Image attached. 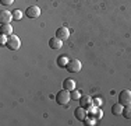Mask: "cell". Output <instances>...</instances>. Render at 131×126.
Returning a JSON list of instances; mask_svg holds the SVG:
<instances>
[{
  "instance_id": "8fae6325",
  "label": "cell",
  "mask_w": 131,
  "mask_h": 126,
  "mask_svg": "<svg viewBox=\"0 0 131 126\" xmlns=\"http://www.w3.org/2000/svg\"><path fill=\"white\" fill-rule=\"evenodd\" d=\"M0 34H3V35H13V27H11L10 24H2V27H0Z\"/></svg>"
},
{
  "instance_id": "9c48e42d",
  "label": "cell",
  "mask_w": 131,
  "mask_h": 126,
  "mask_svg": "<svg viewBox=\"0 0 131 126\" xmlns=\"http://www.w3.org/2000/svg\"><path fill=\"white\" fill-rule=\"evenodd\" d=\"M13 18V14L8 11H2L0 13V23L2 24H10V20Z\"/></svg>"
},
{
  "instance_id": "6da1fadb",
  "label": "cell",
  "mask_w": 131,
  "mask_h": 126,
  "mask_svg": "<svg viewBox=\"0 0 131 126\" xmlns=\"http://www.w3.org/2000/svg\"><path fill=\"white\" fill-rule=\"evenodd\" d=\"M71 98V94H70V91H67V90H60L57 94H56V97H54V100H56V102L59 104V105H66V104L70 101Z\"/></svg>"
},
{
  "instance_id": "ba28073f",
  "label": "cell",
  "mask_w": 131,
  "mask_h": 126,
  "mask_svg": "<svg viewBox=\"0 0 131 126\" xmlns=\"http://www.w3.org/2000/svg\"><path fill=\"white\" fill-rule=\"evenodd\" d=\"M80 105L82 106V108L88 109V108H91V106L93 105V102H92V100L89 98L88 95H84V97H81V98H80Z\"/></svg>"
},
{
  "instance_id": "7c38bea8",
  "label": "cell",
  "mask_w": 131,
  "mask_h": 126,
  "mask_svg": "<svg viewBox=\"0 0 131 126\" xmlns=\"http://www.w3.org/2000/svg\"><path fill=\"white\" fill-rule=\"evenodd\" d=\"M63 88L67 91H73L74 88H75V81H74L73 78H66L64 83H63Z\"/></svg>"
},
{
  "instance_id": "e0dca14e",
  "label": "cell",
  "mask_w": 131,
  "mask_h": 126,
  "mask_svg": "<svg viewBox=\"0 0 131 126\" xmlns=\"http://www.w3.org/2000/svg\"><path fill=\"white\" fill-rule=\"evenodd\" d=\"M71 98H73V100H80L81 95H80L78 93H77L75 90H73V91H71Z\"/></svg>"
},
{
  "instance_id": "7a4b0ae2",
  "label": "cell",
  "mask_w": 131,
  "mask_h": 126,
  "mask_svg": "<svg viewBox=\"0 0 131 126\" xmlns=\"http://www.w3.org/2000/svg\"><path fill=\"white\" fill-rule=\"evenodd\" d=\"M20 45H21V41L17 35H8L7 37V42H6V46L11 50H17L20 49Z\"/></svg>"
},
{
  "instance_id": "3957f363",
  "label": "cell",
  "mask_w": 131,
  "mask_h": 126,
  "mask_svg": "<svg viewBox=\"0 0 131 126\" xmlns=\"http://www.w3.org/2000/svg\"><path fill=\"white\" fill-rule=\"evenodd\" d=\"M66 70L70 71V73H77L81 70V62L78 59H70L66 65Z\"/></svg>"
},
{
  "instance_id": "2e32d148",
  "label": "cell",
  "mask_w": 131,
  "mask_h": 126,
  "mask_svg": "<svg viewBox=\"0 0 131 126\" xmlns=\"http://www.w3.org/2000/svg\"><path fill=\"white\" fill-rule=\"evenodd\" d=\"M11 14H13V18H14V20H21V17H23V13H21L20 10H14Z\"/></svg>"
},
{
  "instance_id": "ffe728a7",
  "label": "cell",
  "mask_w": 131,
  "mask_h": 126,
  "mask_svg": "<svg viewBox=\"0 0 131 126\" xmlns=\"http://www.w3.org/2000/svg\"><path fill=\"white\" fill-rule=\"evenodd\" d=\"M93 105H101V100L95 98V100H93Z\"/></svg>"
},
{
  "instance_id": "5bb4252c",
  "label": "cell",
  "mask_w": 131,
  "mask_h": 126,
  "mask_svg": "<svg viewBox=\"0 0 131 126\" xmlns=\"http://www.w3.org/2000/svg\"><path fill=\"white\" fill-rule=\"evenodd\" d=\"M121 115H123L126 119H131V105H126V106H124Z\"/></svg>"
},
{
  "instance_id": "9a60e30c",
  "label": "cell",
  "mask_w": 131,
  "mask_h": 126,
  "mask_svg": "<svg viewBox=\"0 0 131 126\" xmlns=\"http://www.w3.org/2000/svg\"><path fill=\"white\" fill-rule=\"evenodd\" d=\"M67 59L64 58V56H60V58L57 59V65L60 66V67H66V65H67Z\"/></svg>"
},
{
  "instance_id": "52a82bcc",
  "label": "cell",
  "mask_w": 131,
  "mask_h": 126,
  "mask_svg": "<svg viewBox=\"0 0 131 126\" xmlns=\"http://www.w3.org/2000/svg\"><path fill=\"white\" fill-rule=\"evenodd\" d=\"M74 116H75V119H78V121H85V118L88 116V112H86L85 108L80 106V108L75 109V112H74Z\"/></svg>"
},
{
  "instance_id": "d6986e66",
  "label": "cell",
  "mask_w": 131,
  "mask_h": 126,
  "mask_svg": "<svg viewBox=\"0 0 131 126\" xmlns=\"http://www.w3.org/2000/svg\"><path fill=\"white\" fill-rule=\"evenodd\" d=\"M13 2L14 0H2V4L3 6H10V4H13Z\"/></svg>"
},
{
  "instance_id": "5b68a950",
  "label": "cell",
  "mask_w": 131,
  "mask_h": 126,
  "mask_svg": "<svg viewBox=\"0 0 131 126\" xmlns=\"http://www.w3.org/2000/svg\"><path fill=\"white\" fill-rule=\"evenodd\" d=\"M25 14H27L28 18H38L40 15V10H39L38 6H31V7L27 8Z\"/></svg>"
},
{
  "instance_id": "30bf717a",
  "label": "cell",
  "mask_w": 131,
  "mask_h": 126,
  "mask_svg": "<svg viewBox=\"0 0 131 126\" xmlns=\"http://www.w3.org/2000/svg\"><path fill=\"white\" fill-rule=\"evenodd\" d=\"M61 45H63V41L59 39L57 37L52 38V39L49 41V46H50L52 49H60V48H61Z\"/></svg>"
},
{
  "instance_id": "8992f818",
  "label": "cell",
  "mask_w": 131,
  "mask_h": 126,
  "mask_svg": "<svg viewBox=\"0 0 131 126\" xmlns=\"http://www.w3.org/2000/svg\"><path fill=\"white\" fill-rule=\"evenodd\" d=\"M56 37H57L59 39H61V41H66V39H68V37H70V31H68L66 27H60L57 31H56Z\"/></svg>"
},
{
  "instance_id": "4fadbf2b",
  "label": "cell",
  "mask_w": 131,
  "mask_h": 126,
  "mask_svg": "<svg viewBox=\"0 0 131 126\" xmlns=\"http://www.w3.org/2000/svg\"><path fill=\"white\" fill-rule=\"evenodd\" d=\"M121 112H123V105H121L120 102L114 104V105L112 106V113H113L114 116H120Z\"/></svg>"
},
{
  "instance_id": "ac0fdd59",
  "label": "cell",
  "mask_w": 131,
  "mask_h": 126,
  "mask_svg": "<svg viewBox=\"0 0 131 126\" xmlns=\"http://www.w3.org/2000/svg\"><path fill=\"white\" fill-rule=\"evenodd\" d=\"M7 35H0V43H2V45H6V42H7V38H6Z\"/></svg>"
},
{
  "instance_id": "277c9868",
  "label": "cell",
  "mask_w": 131,
  "mask_h": 126,
  "mask_svg": "<svg viewBox=\"0 0 131 126\" xmlns=\"http://www.w3.org/2000/svg\"><path fill=\"white\" fill-rule=\"evenodd\" d=\"M118 102L121 105H131V91L130 90H123L118 94Z\"/></svg>"
}]
</instances>
